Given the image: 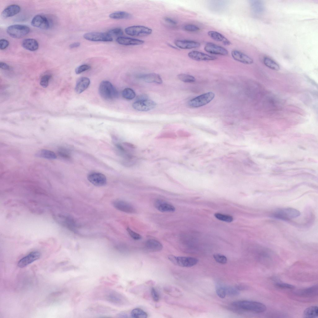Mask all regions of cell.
<instances>
[{
    "instance_id": "6da1fadb",
    "label": "cell",
    "mask_w": 318,
    "mask_h": 318,
    "mask_svg": "<svg viewBox=\"0 0 318 318\" xmlns=\"http://www.w3.org/2000/svg\"><path fill=\"white\" fill-rule=\"evenodd\" d=\"M232 305L238 308L243 310L257 313L264 312L266 310V306L259 302L240 300L233 302Z\"/></svg>"
},
{
    "instance_id": "7a4b0ae2",
    "label": "cell",
    "mask_w": 318,
    "mask_h": 318,
    "mask_svg": "<svg viewBox=\"0 0 318 318\" xmlns=\"http://www.w3.org/2000/svg\"><path fill=\"white\" fill-rule=\"evenodd\" d=\"M99 92L101 97L106 100H112L117 98L118 93L115 87L109 81H103L100 84Z\"/></svg>"
},
{
    "instance_id": "3957f363",
    "label": "cell",
    "mask_w": 318,
    "mask_h": 318,
    "mask_svg": "<svg viewBox=\"0 0 318 318\" xmlns=\"http://www.w3.org/2000/svg\"><path fill=\"white\" fill-rule=\"evenodd\" d=\"M300 215V212L298 210L292 207H287L275 210L271 216L279 220H288L298 217Z\"/></svg>"
},
{
    "instance_id": "277c9868",
    "label": "cell",
    "mask_w": 318,
    "mask_h": 318,
    "mask_svg": "<svg viewBox=\"0 0 318 318\" xmlns=\"http://www.w3.org/2000/svg\"><path fill=\"white\" fill-rule=\"evenodd\" d=\"M168 259L174 265L182 267H192L197 264L198 261L197 259L193 257L172 255H169Z\"/></svg>"
},
{
    "instance_id": "5b68a950",
    "label": "cell",
    "mask_w": 318,
    "mask_h": 318,
    "mask_svg": "<svg viewBox=\"0 0 318 318\" xmlns=\"http://www.w3.org/2000/svg\"><path fill=\"white\" fill-rule=\"evenodd\" d=\"M214 97L215 94L213 92L204 93L190 100L188 102V105L192 108L201 107L209 103Z\"/></svg>"
},
{
    "instance_id": "8992f818",
    "label": "cell",
    "mask_w": 318,
    "mask_h": 318,
    "mask_svg": "<svg viewBox=\"0 0 318 318\" xmlns=\"http://www.w3.org/2000/svg\"><path fill=\"white\" fill-rule=\"evenodd\" d=\"M30 30L29 27L27 25L16 24L8 27L7 32L12 38L19 39L27 34Z\"/></svg>"
},
{
    "instance_id": "52a82bcc",
    "label": "cell",
    "mask_w": 318,
    "mask_h": 318,
    "mask_svg": "<svg viewBox=\"0 0 318 318\" xmlns=\"http://www.w3.org/2000/svg\"><path fill=\"white\" fill-rule=\"evenodd\" d=\"M125 31L126 34L133 36L143 37L149 35L152 32V29L143 26L134 25L128 27Z\"/></svg>"
},
{
    "instance_id": "ba28073f",
    "label": "cell",
    "mask_w": 318,
    "mask_h": 318,
    "mask_svg": "<svg viewBox=\"0 0 318 318\" xmlns=\"http://www.w3.org/2000/svg\"><path fill=\"white\" fill-rule=\"evenodd\" d=\"M85 39L92 41L111 42L113 41L111 36L108 33L89 32L83 35Z\"/></svg>"
},
{
    "instance_id": "9c48e42d",
    "label": "cell",
    "mask_w": 318,
    "mask_h": 318,
    "mask_svg": "<svg viewBox=\"0 0 318 318\" xmlns=\"http://www.w3.org/2000/svg\"><path fill=\"white\" fill-rule=\"evenodd\" d=\"M156 106L154 101L148 99L137 100L132 104L133 108L136 110L146 111L154 108Z\"/></svg>"
},
{
    "instance_id": "30bf717a",
    "label": "cell",
    "mask_w": 318,
    "mask_h": 318,
    "mask_svg": "<svg viewBox=\"0 0 318 318\" xmlns=\"http://www.w3.org/2000/svg\"><path fill=\"white\" fill-rule=\"evenodd\" d=\"M88 180L96 186H102L107 183V178L103 174L98 172L92 173L88 175Z\"/></svg>"
},
{
    "instance_id": "8fae6325",
    "label": "cell",
    "mask_w": 318,
    "mask_h": 318,
    "mask_svg": "<svg viewBox=\"0 0 318 318\" xmlns=\"http://www.w3.org/2000/svg\"><path fill=\"white\" fill-rule=\"evenodd\" d=\"M31 24L34 27L44 30L48 29L50 26L48 19L45 16L40 15H36L33 17Z\"/></svg>"
},
{
    "instance_id": "7c38bea8",
    "label": "cell",
    "mask_w": 318,
    "mask_h": 318,
    "mask_svg": "<svg viewBox=\"0 0 318 318\" xmlns=\"http://www.w3.org/2000/svg\"><path fill=\"white\" fill-rule=\"evenodd\" d=\"M204 50L208 53L221 55L228 54V50L224 47L213 43L208 42L205 45Z\"/></svg>"
},
{
    "instance_id": "4fadbf2b",
    "label": "cell",
    "mask_w": 318,
    "mask_h": 318,
    "mask_svg": "<svg viewBox=\"0 0 318 318\" xmlns=\"http://www.w3.org/2000/svg\"><path fill=\"white\" fill-rule=\"evenodd\" d=\"M113 207L117 209L122 211L134 213L136 212V209L130 203L121 200H116L112 202Z\"/></svg>"
},
{
    "instance_id": "5bb4252c",
    "label": "cell",
    "mask_w": 318,
    "mask_h": 318,
    "mask_svg": "<svg viewBox=\"0 0 318 318\" xmlns=\"http://www.w3.org/2000/svg\"><path fill=\"white\" fill-rule=\"evenodd\" d=\"M188 55L190 58L198 61H212L217 59L216 57L197 51H192Z\"/></svg>"
},
{
    "instance_id": "9a60e30c",
    "label": "cell",
    "mask_w": 318,
    "mask_h": 318,
    "mask_svg": "<svg viewBox=\"0 0 318 318\" xmlns=\"http://www.w3.org/2000/svg\"><path fill=\"white\" fill-rule=\"evenodd\" d=\"M40 256V254L38 252H31L19 261L18 266L20 268L24 267L39 259Z\"/></svg>"
},
{
    "instance_id": "2e32d148",
    "label": "cell",
    "mask_w": 318,
    "mask_h": 318,
    "mask_svg": "<svg viewBox=\"0 0 318 318\" xmlns=\"http://www.w3.org/2000/svg\"><path fill=\"white\" fill-rule=\"evenodd\" d=\"M232 56L235 60L246 64H251L253 62L252 59L243 53L236 50L231 52Z\"/></svg>"
},
{
    "instance_id": "e0dca14e",
    "label": "cell",
    "mask_w": 318,
    "mask_h": 318,
    "mask_svg": "<svg viewBox=\"0 0 318 318\" xmlns=\"http://www.w3.org/2000/svg\"><path fill=\"white\" fill-rule=\"evenodd\" d=\"M175 44L177 47L182 49L194 48L200 46L198 42L187 40H177L175 41Z\"/></svg>"
},
{
    "instance_id": "ac0fdd59",
    "label": "cell",
    "mask_w": 318,
    "mask_h": 318,
    "mask_svg": "<svg viewBox=\"0 0 318 318\" xmlns=\"http://www.w3.org/2000/svg\"><path fill=\"white\" fill-rule=\"evenodd\" d=\"M116 42L119 44L122 45H138L143 44L144 41L131 38L120 37L116 39Z\"/></svg>"
},
{
    "instance_id": "d6986e66",
    "label": "cell",
    "mask_w": 318,
    "mask_h": 318,
    "mask_svg": "<svg viewBox=\"0 0 318 318\" xmlns=\"http://www.w3.org/2000/svg\"><path fill=\"white\" fill-rule=\"evenodd\" d=\"M146 249L151 252H157L161 250L163 248L161 243L158 241L153 239L148 240L145 244Z\"/></svg>"
},
{
    "instance_id": "ffe728a7",
    "label": "cell",
    "mask_w": 318,
    "mask_h": 318,
    "mask_svg": "<svg viewBox=\"0 0 318 318\" xmlns=\"http://www.w3.org/2000/svg\"><path fill=\"white\" fill-rule=\"evenodd\" d=\"M20 10V7L18 5H11L3 11L1 15L3 17L5 18L11 17L18 14Z\"/></svg>"
},
{
    "instance_id": "44dd1931",
    "label": "cell",
    "mask_w": 318,
    "mask_h": 318,
    "mask_svg": "<svg viewBox=\"0 0 318 318\" xmlns=\"http://www.w3.org/2000/svg\"><path fill=\"white\" fill-rule=\"evenodd\" d=\"M90 83V80L86 77H82L77 81L75 91L77 93H80L85 90L89 87Z\"/></svg>"
},
{
    "instance_id": "7402d4cb",
    "label": "cell",
    "mask_w": 318,
    "mask_h": 318,
    "mask_svg": "<svg viewBox=\"0 0 318 318\" xmlns=\"http://www.w3.org/2000/svg\"><path fill=\"white\" fill-rule=\"evenodd\" d=\"M297 293L299 296L304 297H311L317 295L318 286L315 285L299 291Z\"/></svg>"
},
{
    "instance_id": "603a6c76",
    "label": "cell",
    "mask_w": 318,
    "mask_h": 318,
    "mask_svg": "<svg viewBox=\"0 0 318 318\" xmlns=\"http://www.w3.org/2000/svg\"><path fill=\"white\" fill-rule=\"evenodd\" d=\"M208 36L214 40L223 43L225 45H229L231 42L221 34L214 31H210L207 33Z\"/></svg>"
},
{
    "instance_id": "cb8c5ba5",
    "label": "cell",
    "mask_w": 318,
    "mask_h": 318,
    "mask_svg": "<svg viewBox=\"0 0 318 318\" xmlns=\"http://www.w3.org/2000/svg\"><path fill=\"white\" fill-rule=\"evenodd\" d=\"M22 46L25 49L31 51L37 50L39 47L38 42L33 39H24L22 42Z\"/></svg>"
},
{
    "instance_id": "d4e9b609",
    "label": "cell",
    "mask_w": 318,
    "mask_h": 318,
    "mask_svg": "<svg viewBox=\"0 0 318 318\" xmlns=\"http://www.w3.org/2000/svg\"><path fill=\"white\" fill-rule=\"evenodd\" d=\"M105 298L107 301L114 303H123V297L119 293L115 291H109L105 295Z\"/></svg>"
},
{
    "instance_id": "484cf974",
    "label": "cell",
    "mask_w": 318,
    "mask_h": 318,
    "mask_svg": "<svg viewBox=\"0 0 318 318\" xmlns=\"http://www.w3.org/2000/svg\"><path fill=\"white\" fill-rule=\"evenodd\" d=\"M144 81L148 83H155L161 84L162 80L160 76L158 74L155 73H149L145 74L142 76Z\"/></svg>"
},
{
    "instance_id": "4316f807",
    "label": "cell",
    "mask_w": 318,
    "mask_h": 318,
    "mask_svg": "<svg viewBox=\"0 0 318 318\" xmlns=\"http://www.w3.org/2000/svg\"><path fill=\"white\" fill-rule=\"evenodd\" d=\"M305 318H316L318 316V308L316 306H311L306 309L303 313Z\"/></svg>"
},
{
    "instance_id": "83f0119b",
    "label": "cell",
    "mask_w": 318,
    "mask_h": 318,
    "mask_svg": "<svg viewBox=\"0 0 318 318\" xmlns=\"http://www.w3.org/2000/svg\"><path fill=\"white\" fill-rule=\"evenodd\" d=\"M158 210L162 212H172L175 211V207L172 205L164 202H158L157 205Z\"/></svg>"
},
{
    "instance_id": "f1b7e54d",
    "label": "cell",
    "mask_w": 318,
    "mask_h": 318,
    "mask_svg": "<svg viewBox=\"0 0 318 318\" xmlns=\"http://www.w3.org/2000/svg\"><path fill=\"white\" fill-rule=\"evenodd\" d=\"M109 17L114 19H129L132 17V15L125 11H118L110 14Z\"/></svg>"
},
{
    "instance_id": "f546056e",
    "label": "cell",
    "mask_w": 318,
    "mask_h": 318,
    "mask_svg": "<svg viewBox=\"0 0 318 318\" xmlns=\"http://www.w3.org/2000/svg\"><path fill=\"white\" fill-rule=\"evenodd\" d=\"M264 64L268 68L275 70L280 69L279 65L275 61L268 57H265L263 59Z\"/></svg>"
},
{
    "instance_id": "4dcf8cb0",
    "label": "cell",
    "mask_w": 318,
    "mask_h": 318,
    "mask_svg": "<svg viewBox=\"0 0 318 318\" xmlns=\"http://www.w3.org/2000/svg\"><path fill=\"white\" fill-rule=\"evenodd\" d=\"M37 155L38 156L47 159H55L57 157L55 153L53 152L46 149L40 150Z\"/></svg>"
},
{
    "instance_id": "1f68e13d",
    "label": "cell",
    "mask_w": 318,
    "mask_h": 318,
    "mask_svg": "<svg viewBox=\"0 0 318 318\" xmlns=\"http://www.w3.org/2000/svg\"><path fill=\"white\" fill-rule=\"evenodd\" d=\"M131 316L135 318H146L148 315L147 313L142 309L136 308L133 309L131 312Z\"/></svg>"
},
{
    "instance_id": "d6a6232c",
    "label": "cell",
    "mask_w": 318,
    "mask_h": 318,
    "mask_svg": "<svg viewBox=\"0 0 318 318\" xmlns=\"http://www.w3.org/2000/svg\"><path fill=\"white\" fill-rule=\"evenodd\" d=\"M167 294L174 297H179L181 295L180 291L177 288L171 286H168L164 288Z\"/></svg>"
},
{
    "instance_id": "836d02e7",
    "label": "cell",
    "mask_w": 318,
    "mask_h": 318,
    "mask_svg": "<svg viewBox=\"0 0 318 318\" xmlns=\"http://www.w3.org/2000/svg\"><path fill=\"white\" fill-rule=\"evenodd\" d=\"M122 95L124 98L128 100H131L135 97V93L134 91L130 88H126L123 90L122 92Z\"/></svg>"
},
{
    "instance_id": "e575fe53",
    "label": "cell",
    "mask_w": 318,
    "mask_h": 318,
    "mask_svg": "<svg viewBox=\"0 0 318 318\" xmlns=\"http://www.w3.org/2000/svg\"><path fill=\"white\" fill-rule=\"evenodd\" d=\"M179 79L186 83H192L195 81V79L193 76L185 74H180L178 75Z\"/></svg>"
},
{
    "instance_id": "d590c367",
    "label": "cell",
    "mask_w": 318,
    "mask_h": 318,
    "mask_svg": "<svg viewBox=\"0 0 318 318\" xmlns=\"http://www.w3.org/2000/svg\"><path fill=\"white\" fill-rule=\"evenodd\" d=\"M214 216L219 220L227 222H231L233 220L232 216L220 213H216L215 214Z\"/></svg>"
},
{
    "instance_id": "8d00e7d4",
    "label": "cell",
    "mask_w": 318,
    "mask_h": 318,
    "mask_svg": "<svg viewBox=\"0 0 318 318\" xmlns=\"http://www.w3.org/2000/svg\"><path fill=\"white\" fill-rule=\"evenodd\" d=\"M225 288L226 295L230 296H238L239 294V290L236 287L227 286L225 287Z\"/></svg>"
},
{
    "instance_id": "74e56055",
    "label": "cell",
    "mask_w": 318,
    "mask_h": 318,
    "mask_svg": "<svg viewBox=\"0 0 318 318\" xmlns=\"http://www.w3.org/2000/svg\"><path fill=\"white\" fill-rule=\"evenodd\" d=\"M216 292L217 295L220 298H223L225 297L226 294L225 287L220 284L216 286Z\"/></svg>"
},
{
    "instance_id": "f35d334b",
    "label": "cell",
    "mask_w": 318,
    "mask_h": 318,
    "mask_svg": "<svg viewBox=\"0 0 318 318\" xmlns=\"http://www.w3.org/2000/svg\"><path fill=\"white\" fill-rule=\"evenodd\" d=\"M213 257L216 261L219 263L225 264L227 262V258L223 255L216 253L213 255Z\"/></svg>"
},
{
    "instance_id": "ab89813d",
    "label": "cell",
    "mask_w": 318,
    "mask_h": 318,
    "mask_svg": "<svg viewBox=\"0 0 318 318\" xmlns=\"http://www.w3.org/2000/svg\"><path fill=\"white\" fill-rule=\"evenodd\" d=\"M183 28L185 30L190 32H196L200 30L199 27L193 24L186 25L184 26Z\"/></svg>"
},
{
    "instance_id": "60d3db41",
    "label": "cell",
    "mask_w": 318,
    "mask_h": 318,
    "mask_svg": "<svg viewBox=\"0 0 318 318\" xmlns=\"http://www.w3.org/2000/svg\"><path fill=\"white\" fill-rule=\"evenodd\" d=\"M275 286L277 288L284 289H293L295 288L294 286L287 283H277L275 284Z\"/></svg>"
},
{
    "instance_id": "b9f144b4",
    "label": "cell",
    "mask_w": 318,
    "mask_h": 318,
    "mask_svg": "<svg viewBox=\"0 0 318 318\" xmlns=\"http://www.w3.org/2000/svg\"><path fill=\"white\" fill-rule=\"evenodd\" d=\"M108 33L111 36L112 35L115 36H120L123 34V32L122 30L119 28H115L109 30Z\"/></svg>"
},
{
    "instance_id": "7bdbcfd3",
    "label": "cell",
    "mask_w": 318,
    "mask_h": 318,
    "mask_svg": "<svg viewBox=\"0 0 318 318\" xmlns=\"http://www.w3.org/2000/svg\"><path fill=\"white\" fill-rule=\"evenodd\" d=\"M51 76L50 75H46L42 76L40 81V84L43 88L47 87L48 84V82Z\"/></svg>"
},
{
    "instance_id": "ee69618b",
    "label": "cell",
    "mask_w": 318,
    "mask_h": 318,
    "mask_svg": "<svg viewBox=\"0 0 318 318\" xmlns=\"http://www.w3.org/2000/svg\"><path fill=\"white\" fill-rule=\"evenodd\" d=\"M90 66L87 64L80 65L77 67L75 70L76 74H80L84 71L88 70L90 68Z\"/></svg>"
},
{
    "instance_id": "f6af8a7d",
    "label": "cell",
    "mask_w": 318,
    "mask_h": 318,
    "mask_svg": "<svg viewBox=\"0 0 318 318\" xmlns=\"http://www.w3.org/2000/svg\"><path fill=\"white\" fill-rule=\"evenodd\" d=\"M127 230L129 235L133 239L138 240L141 239L142 237L139 234L129 228H127Z\"/></svg>"
},
{
    "instance_id": "bcb514c9",
    "label": "cell",
    "mask_w": 318,
    "mask_h": 318,
    "mask_svg": "<svg viewBox=\"0 0 318 318\" xmlns=\"http://www.w3.org/2000/svg\"><path fill=\"white\" fill-rule=\"evenodd\" d=\"M151 293L153 301L156 302H159L160 298V296L157 291L154 288H152Z\"/></svg>"
},
{
    "instance_id": "7dc6e473",
    "label": "cell",
    "mask_w": 318,
    "mask_h": 318,
    "mask_svg": "<svg viewBox=\"0 0 318 318\" xmlns=\"http://www.w3.org/2000/svg\"><path fill=\"white\" fill-rule=\"evenodd\" d=\"M59 154L61 157L68 159L70 158V154L69 152L66 149L61 148L59 149Z\"/></svg>"
},
{
    "instance_id": "c3c4849f",
    "label": "cell",
    "mask_w": 318,
    "mask_h": 318,
    "mask_svg": "<svg viewBox=\"0 0 318 318\" xmlns=\"http://www.w3.org/2000/svg\"><path fill=\"white\" fill-rule=\"evenodd\" d=\"M9 45V42L4 39H1L0 40V49L4 50Z\"/></svg>"
},
{
    "instance_id": "681fc988",
    "label": "cell",
    "mask_w": 318,
    "mask_h": 318,
    "mask_svg": "<svg viewBox=\"0 0 318 318\" xmlns=\"http://www.w3.org/2000/svg\"><path fill=\"white\" fill-rule=\"evenodd\" d=\"M164 20L166 22L173 25H175L177 24L175 20L169 17H165Z\"/></svg>"
},
{
    "instance_id": "f907efd6",
    "label": "cell",
    "mask_w": 318,
    "mask_h": 318,
    "mask_svg": "<svg viewBox=\"0 0 318 318\" xmlns=\"http://www.w3.org/2000/svg\"><path fill=\"white\" fill-rule=\"evenodd\" d=\"M0 67L4 70H8L10 68L9 65L3 62H0Z\"/></svg>"
},
{
    "instance_id": "816d5d0a",
    "label": "cell",
    "mask_w": 318,
    "mask_h": 318,
    "mask_svg": "<svg viewBox=\"0 0 318 318\" xmlns=\"http://www.w3.org/2000/svg\"><path fill=\"white\" fill-rule=\"evenodd\" d=\"M80 45V43L77 42L73 43L69 45V47L71 48H77Z\"/></svg>"
},
{
    "instance_id": "f5cc1de1",
    "label": "cell",
    "mask_w": 318,
    "mask_h": 318,
    "mask_svg": "<svg viewBox=\"0 0 318 318\" xmlns=\"http://www.w3.org/2000/svg\"><path fill=\"white\" fill-rule=\"evenodd\" d=\"M236 288L239 290H245L247 288V287L243 284H239L236 286Z\"/></svg>"
}]
</instances>
